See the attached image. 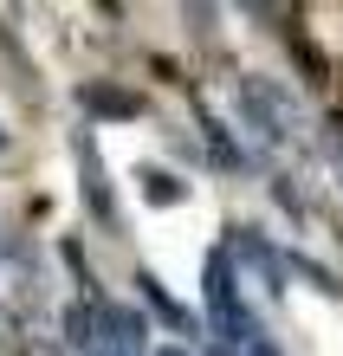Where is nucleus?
Masks as SVG:
<instances>
[{"mask_svg":"<svg viewBox=\"0 0 343 356\" xmlns=\"http://www.w3.org/2000/svg\"><path fill=\"white\" fill-rule=\"evenodd\" d=\"M156 356H188V343H168V350H156Z\"/></svg>","mask_w":343,"mask_h":356,"instance_id":"nucleus-10","label":"nucleus"},{"mask_svg":"<svg viewBox=\"0 0 343 356\" xmlns=\"http://www.w3.org/2000/svg\"><path fill=\"white\" fill-rule=\"evenodd\" d=\"M227 253H233V266H246V272H253V285H260L266 298H278V291H285V259L266 246V234H253V227H233V246H227Z\"/></svg>","mask_w":343,"mask_h":356,"instance_id":"nucleus-4","label":"nucleus"},{"mask_svg":"<svg viewBox=\"0 0 343 356\" xmlns=\"http://www.w3.org/2000/svg\"><path fill=\"white\" fill-rule=\"evenodd\" d=\"M240 356H278V343H272V337H266V330H260V337H253V343H246Z\"/></svg>","mask_w":343,"mask_h":356,"instance_id":"nucleus-9","label":"nucleus"},{"mask_svg":"<svg viewBox=\"0 0 343 356\" xmlns=\"http://www.w3.org/2000/svg\"><path fill=\"white\" fill-rule=\"evenodd\" d=\"M136 181H143V201H149V207H175V201H188V181H175L168 169H143Z\"/></svg>","mask_w":343,"mask_h":356,"instance_id":"nucleus-7","label":"nucleus"},{"mask_svg":"<svg viewBox=\"0 0 343 356\" xmlns=\"http://www.w3.org/2000/svg\"><path fill=\"white\" fill-rule=\"evenodd\" d=\"M201 298H207L214 343L246 350L253 337H260V318H253V305L240 298V272H233V253H227V246H214V253L201 259Z\"/></svg>","mask_w":343,"mask_h":356,"instance_id":"nucleus-1","label":"nucleus"},{"mask_svg":"<svg viewBox=\"0 0 343 356\" xmlns=\"http://www.w3.org/2000/svg\"><path fill=\"white\" fill-rule=\"evenodd\" d=\"M78 104L91 117H136L143 111V97L123 91V85H111V78H84V85H78Z\"/></svg>","mask_w":343,"mask_h":356,"instance_id":"nucleus-5","label":"nucleus"},{"mask_svg":"<svg viewBox=\"0 0 343 356\" xmlns=\"http://www.w3.org/2000/svg\"><path fill=\"white\" fill-rule=\"evenodd\" d=\"M285 272H298V279H311L324 298H343V285H337V272H324L317 259H305V253H285Z\"/></svg>","mask_w":343,"mask_h":356,"instance_id":"nucleus-8","label":"nucleus"},{"mask_svg":"<svg viewBox=\"0 0 343 356\" xmlns=\"http://www.w3.org/2000/svg\"><path fill=\"white\" fill-rule=\"evenodd\" d=\"M240 111L260 123V136H272V143H285V136H298V104H292V91L285 85H272V78H240Z\"/></svg>","mask_w":343,"mask_h":356,"instance_id":"nucleus-2","label":"nucleus"},{"mask_svg":"<svg viewBox=\"0 0 343 356\" xmlns=\"http://www.w3.org/2000/svg\"><path fill=\"white\" fill-rule=\"evenodd\" d=\"M136 291H143V305L156 311L162 324H175V330H195V318H188V311H182V305L162 291V279H156V272H136Z\"/></svg>","mask_w":343,"mask_h":356,"instance_id":"nucleus-6","label":"nucleus"},{"mask_svg":"<svg viewBox=\"0 0 343 356\" xmlns=\"http://www.w3.org/2000/svg\"><path fill=\"white\" fill-rule=\"evenodd\" d=\"M78 195H84V207H91V220H104V227H117V195H111V181H104V156H97V136L91 130H78Z\"/></svg>","mask_w":343,"mask_h":356,"instance_id":"nucleus-3","label":"nucleus"},{"mask_svg":"<svg viewBox=\"0 0 343 356\" xmlns=\"http://www.w3.org/2000/svg\"><path fill=\"white\" fill-rule=\"evenodd\" d=\"M0 149H7V130H0Z\"/></svg>","mask_w":343,"mask_h":356,"instance_id":"nucleus-11","label":"nucleus"}]
</instances>
